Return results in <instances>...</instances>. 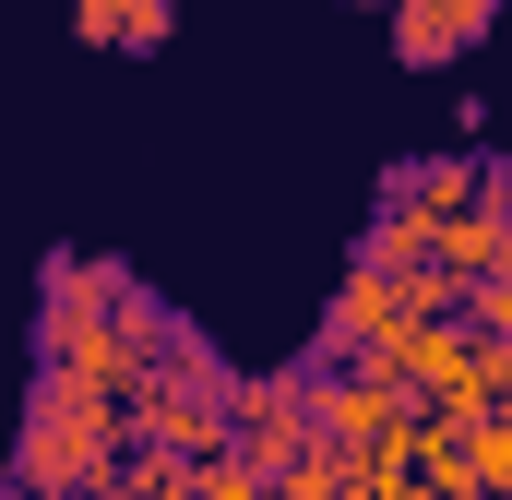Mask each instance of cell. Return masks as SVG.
Listing matches in <instances>:
<instances>
[{"mask_svg": "<svg viewBox=\"0 0 512 500\" xmlns=\"http://www.w3.org/2000/svg\"><path fill=\"white\" fill-rule=\"evenodd\" d=\"M191 358H203V334L179 310H155L120 262H84V250L48 262V286H36V370H60L84 393H108L120 417H143Z\"/></svg>", "mask_w": 512, "mask_h": 500, "instance_id": "1", "label": "cell"}, {"mask_svg": "<svg viewBox=\"0 0 512 500\" xmlns=\"http://www.w3.org/2000/svg\"><path fill=\"white\" fill-rule=\"evenodd\" d=\"M131 465V417L84 381L36 370L24 393V441H12V500H96L108 477Z\"/></svg>", "mask_w": 512, "mask_h": 500, "instance_id": "2", "label": "cell"}, {"mask_svg": "<svg viewBox=\"0 0 512 500\" xmlns=\"http://www.w3.org/2000/svg\"><path fill=\"white\" fill-rule=\"evenodd\" d=\"M322 441L358 453V465H417L429 405H417L393 370H322Z\"/></svg>", "mask_w": 512, "mask_h": 500, "instance_id": "3", "label": "cell"}, {"mask_svg": "<svg viewBox=\"0 0 512 500\" xmlns=\"http://www.w3.org/2000/svg\"><path fill=\"white\" fill-rule=\"evenodd\" d=\"M239 453L262 477L322 453V370H239Z\"/></svg>", "mask_w": 512, "mask_h": 500, "instance_id": "4", "label": "cell"}, {"mask_svg": "<svg viewBox=\"0 0 512 500\" xmlns=\"http://www.w3.org/2000/svg\"><path fill=\"white\" fill-rule=\"evenodd\" d=\"M501 24V0H393V60H477V36Z\"/></svg>", "mask_w": 512, "mask_h": 500, "instance_id": "5", "label": "cell"}, {"mask_svg": "<svg viewBox=\"0 0 512 500\" xmlns=\"http://www.w3.org/2000/svg\"><path fill=\"white\" fill-rule=\"evenodd\" d=\"M179 0H72V36L84 48H167Z\"/></svg>", "mask_w": 512, "mask_h": 500, "instance_id": "6", "label": "cell"}, {"mask_svg": "<svg viewBox=\"0 0 512 500\" xmlns=\"http://www.w3.org/2000/svg\"><path fill=\"white\" fill-rule=\"evenodd\" d=\"M191 500H286V477H262L251 453H215V465H191Z\"/></svg>", "mask_w": 512, "mask_h": 500, "instance_id": "7", "label": "cell"}, {"mask_svg": "<svg viewBox=\"0 0 512 500\" xmlns=\"http://www.w3.org/2000/svg\"><path fill=\"white\" fill-rule=\"evenodd\" d=\"M286 500H358V453H310V465H286Z\"/></svg>", "mask_w": 512, "mask_h": 500, "instance_id": "8", "label": "cell"}, {"mask_svg": "<svg viewBox=\"0 0 512 500\" xmlns=\"http://www.w3.org/2000/svg\"><path fill=\"white\" fill-rule=\"evenodd\" d=\"M477 239H489V274H501V262H512V167L489 179V215H477Z\"/></svg>", "mask_w": 512, "mask_h": 500, "instance_id": "9", "label": "cell"}, {"mask_svg": "<svg viewBox=\"0 0 512 500\" xmlns=\"http://www.w3.org/2000/svg\"><path fill=\"white\" fill-rule=\"evenodd\" d=\"M465 322H477V334H512V262L477 274V310H465Z\"/></svg>", "mask_w": 512, "mask_h": 500, "instance_id": "10", "label": "cell"}]
</instances>
